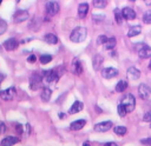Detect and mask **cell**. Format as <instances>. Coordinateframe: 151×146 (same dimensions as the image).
Wrapping results in <instances>:
<instances>
[{
    "label": "cell",
    "mask_w": 151,
    "mask_h": 146,
    "mask_svg": "<svg viewBox=\"0 0 151 146\" xmlns=\"http://www.w3.org/2000/svg\"><path fill=\"white\" fill-rule=\"evenodd\" d=\"M15 131L19 133V134H21L22 133V125H20V124H18V125H15Z\"/></svg>",
    "instance_id": "obj_36"
},
{
    "label": "cell",
    "mask_w": 151,
    "mask_h": 146,
    "mask_svg": "<svg viewBox=\"0 0 151 146\" xmlns=\"http://www.w3.org/2000/svg\"><path fill=\"white\" fill-rule=\"evenodd\" d=\"M2 45H4L6 51H14L19 46V41L17 39H14V38H9V39L5 40Z\"/></svg>",
    "instance_id": "obj_9"
},
{
    "label": "cell",
    "mask_w": 151,
    "mask_h": 146,
    "mask_svg": "<svg viewBox=\"0 0 151 146\" xmlns=\"http://www.w3.org/2000/svg\"><path fill=\"white\" fill-rule=\"evenodd\" d=\"M107 39H109V38H107L106 35H104V34H103V35H99V36L97 38V44H98V45H105L106 41H107Z\"/></svg>",
    "instance_id": "obj_32"
},
{
    "label": "cell",
    "mask_w": 151,
    "mask_h": 146,
    "mask_svg": "<svg viewBox=\"0 0 151 146\" xmlns=\"http://www.w3.org/2000/svg\"><path fill=\"white\" fill-rule=\"evenodd\" d=\"M87 12H88V4L83 2V4H80V5L78 6V16H79L80 19H84V18L86 16Z\"/></svg>",
    "instance_id": "obj_16"
},
{
    "label": "cell",
    "mask_w": 151,
    "mask_h": 146,
    "mask_svg": "<svg viewBox=\"0 0 151 146\" xmlns=\"http://www.w3.org/2000/svg\"><path fill=\"white\" fill-rule=\"evenodd\" d=\"M122 104L124 105V107L126 108L127 112H132L134 110V106H136V99L132 94H127L123 98Z\"/></svg>",
    "instance_id": "obj_3"
},
{
    "label": "cell",
    "mask_w": 151,
    "mask_h": 146,
    "mask_svg": "<svg viewBox=\"0 0 151 146\" xmlns=\"http://www.w3.org/2000/svg\"><path fill=\"white\" fill-rule=\"evenodd\" d=\"M142 32V27L140 26H132V27H130V29H129V32H127V36L129 38H132V36H136V35H138L139 33Z\"/></svg>",
    "instance_id": "obj_21"
},
{
    "label": "cell",
    "mask_w": 151,
    "mask_h": 146,
    "mask_svg": "<svg viewBox=\"0 0 151 146\" xmlns=\"http://www.w3.org/2000/svg\"><path fill=\"white\" fill-rule=\"evenodd\" d=\"M114 19H116V22H117L118 25H120V24L123 22L124 16H123L122 11H120V9H118V8H116V9H114Z\"/></svg>",
    "instance_id": "obj_26"
},
{
    "label": "cell",
    "mask_w": 151,
    "mask_h": 146,
    "mask_svg": "<svg viewBox=\"0 0 151 146\" xmlns=\"http://www.w3.org/2000/svg\"><path fill=\"white\" fill-rule=\"evenodd\" d=\"M140 142H142V144H144V145L151 146V138H146V139H143Z\"/></svg>",
    "instance_id": "obj_35"
},
{
    "label": "cell",
    "mask_w": 151,
    "mask_h": 146,
    "mask_svg": "<svg viewBox=\"0 0 151 146\" xmlns=\"http://www.w3.org/2000/svg\"><path fill=\"white\" fill-rule=\"evenodd\" d=\"M44 40H45L47 44H50V45H55V44L58 42V38H57V35L53 34V33H47V34H45Z\"/></svg>",
    "instance_id": "obj_20"
},
{
    "label": "cell",
    "mask_w": 151,
    "mask_h": 146,
    "mask_svg": "<svg viewBox=\"0 0 151 146\" xmlns=\"http://www.w3.org/2000/svg\"><path fill=\"white\" fill-rule=\"evenodd\" d=\"M103 19H104V15H97V14L93 15V20H94V21H100V20H103Z\"/></svg>",
    "instance_id": "obj_38"
},
{
    "label": "cell",
    "mask_w": 151,
    "mask_h": 146,
    "mask_svg": "<svg viewBox=\"0 0 151 146\" xmlns=\"http://www.w3.org/2000/svg\"><path fill=\"white\" fill-rule=\"evenodd\" d=\"M28 16H29V14H28L27 11H25V9H20V11H18V12H15L13 19H14V22H22V21L27 20Z\"/></svg>",
    "instance_id": "obj_11"
},
{
    "label": "cell",
    "mask_w": 151,
    "mask_h": 146,
    "mask_svg": "<svg viewBox=\"0 0 151 146\" xmlns=\"http://www.w3.org/2000/svg\"><path fill=\"white\" fill-rule=\"evenodd\" d=\"M138 94L142 99H147L151 94V88L146 84H140L138 87Z\"/></svg>",
    "instance_id": "obj_8"
},
{
    "label": "cell",
    "mask_w": 151,
    "mask_h": 146,
    "mask_svg": "<svg viewBox=\"0 0 151 146\" xmlns=\"http://www.w3.org/2000/svg\"><path fill=\"white\" fill-rule=\"evenodd\" d=\"M130 1H132V2H133V1H137V0H130Z\"/></svg>",
    "instance_id": "obj_44"
},
{
    "label": "cell",
    "mask_w": 151,
    "mask_h": 146,
    "mask_svg": "<svg viewBox=\"0 0 151 146\" xmlns=\"http://www.w3.org/2000/svg\"><path fill=\"white\" fill-rule=\"evenodd\" d=\"M14 97H15V89L13 87L0 91V98L6 100V101H9V100L14 99Z\"/></svg>",
    "instance_id": "obj_6"
},
{
    "label": "cell",
    "mask_w": 151,
    "mask_h": 146,
    "mask_svg": "<svg viewBox=\"0 0 151 146\" xmlns=\"http://www.w3.org/2000/svg\"><path fill=\"white\" fill-rule=\"evenodd\" d=\"M86 124V120L85 119H79V120H76L73 122H71L70 125V128L73 130V131H78V130H81Z\"/></svg>",
    "instance_id": "obj_19"
},
{
    "label": "cell",
    "mask_w": 151,
    "mask_h": 146,
    "mask_svg": "<svg viewBox=\"0 0 151 146\" xmlns=\"http://www.w3.org/2000/svg\"><path fill=\"white\" fill-rule=\"evenodd\" d=\"M6 29H7V24H6V21L2 20V19H0V35L4 34V33L6 32Z\"/></svg>",
    "instance_id": "obj_33"
},
{
    "label": "cell",
    "mask_w": 151,
    "mask_h": 146,
    "mask_svg": "<svg viewBox=\"0 0 151 146\" xmlns=\"http://www.w3.org/2000/svg\"><path fill=\"white\" fill-rule=\"evenodd\" d=\"M18 141H19V138H18V137L8 135V137H5V138L0 141V145H1V146H12V145H15Z\"/></svg>",
    "instance_id": "obj_14"
},
{
    "label": "cell",
    "mask_w": 151,
    "mask_h": 146,
    "mask_svg": "<svg viewBox=\"0 0 151 146\" xmlns=\"http://www.w3.org/2000/svg\"><path fill=\"white\" fill-rule=\"evenodd\" d=\"M122 13H123L124 19H126V20H133V19H136V12L131 7H124L122 9Z\"/></svg>",
    "instance_id": "obj_15"
},
{
    "label": "cell",
    "mask_w": 151,
    "mask_h": 146,
    "mask_svg": "<svg viewBox=\"0 0 151 146\" xmlns=\"http://www.w3.org/2000/svg\"><path fill=\"white\" fill-rule=\"evenodd\" d=\"M101 75L105 79H112V78L118 75V69L113 68V67H106V68H104L101 71Z\"/></svg>",
    "instance_id": "obj_10"
},
{
    "label": "cell",
    "mask_w": 151,
    "mask_h": 146,
    "mask_svg": "<svg viewBox=\"0 0 151 146\" xmlns=\"http://www.w3.org/2000/svg\"><path fill=\"white\" fill-rule=\"evenodd\" d=\"M39 61H40V64H42V65L48 64V62L52 61V55H50V54H42V55H40Z\"/></svg>",
    "instance_id": "obj_28"
},
{
    "label": "cell",
    "mask_w": 151,
    "mask_h": 146,
    "mask_svg": "<svg viewBox=\"0 0 151 146\" xmlns=\"http://www.w3.org/2000/svg\"><path fill=\"white\" fill-rule=\"evenodd\" d=\"M5 131H6V126H5V124H4V122H1V121H0V135H1V134H4V133H5Z\"/></svg>",
    "instance_id": "obj_37"
},
{
    "label": "cell",
    "mask_w": 151,
    "mask_h": 146,
    "mask_svg": "<svg viewBox=\"0 0 151 146\" xmlns=\"http://www.w3.org/2000/svg\"><path fill=\"white\" fill-rule=\"evenodd\" d=\"M127 77L130 79H133V80H137L139 77H140V71L136 67H129L127 68Z\"/></svg>",
    "instance_id": "obj_18"
},
{
    "label": "cell",
    "mask_w": 151,
    "mask_h": 146,
    "mask_svg": "<svg viewBox=\"0 0 151 146\" xmlns=\"http://www.w3.org/2000/svg\"><path fill=\"white\" fill-rule=\"evenodd\" d=\"M113 131L117 135H124L126 133V127L125 126H116L113 128Z\"/></svg>",
    "instance_id": "obj_29"
},
{
    "label": "cell",
    "mask_w": 151,
    "mask_h": 146,
    "mask_svg": "<svg viewBox=\"0 0 151 146\" xmlns=\"http://www.w3.org/2000/svg\"><path fill=\"white\" fill-rule=\"evenodd\" d=\"M17 1H20V0H17Z\"/></svg>",
    "instance_id": "obj_46"
},
{
    "label": "cell",
    "mask_w": 151,
    "mask_h": 146,
    "mask_svg": "<svg viewBox=\"0 0 151 146\" xmlns=\"http://www.w3.org/2000/svg\"><path fill=\"white\" fill-rule=\"evenodd\" d=\"M126 88H127V81H126V80H120V81H118V84L116 85V91L119 92V93L124 92Z\"/></svg>",
    "instance_id": "obj_24"
},
{
    "label": "cell",
    "mask_w": 151,
    "mask_h": 146,
    "mask_svg": "<svg viewBox=\"0 0 151 146\" xmlns=\"http://www.w3.org/2000/svg\"><path fill=\"white\" fill-rule=\"evenodd\" d=\"M71 71H72V73L77 74V75H80L83 73V66L78 59H73V61L71 64Z\"/></svg>",
    "instance_id": "obj_13"
},
{
    "label": "cell",
    "mask_w": 151,
    "mask_h": 146,
    "mask_svg": "<svg viewBox=\"0 0 151 146\" xmlns=\"http://www.w3.org/2000/svg\"><path fill=\"white\" fill-rule=\"evenodd\" d=\"M117 112H118V114H119L120 117H125V115H126V113H127L126 108L124 107V105H123L122 102L118 105V107H117Z\"/></svg>",
    "instance_id": "obj_31"
},
{
    "label": "cell",
    "mask_w": 151,
    "mask_h": 146,
    "mask_svg": "<svg viewBox=\"0 0 151 146\" xmlns=\"http://www.w3.org/2000/svg\"><path fill=\"white\" fill-rule=\"evenodd\" d=\"M143 22L144 24H151V9L146 11L143 14Z\"/></svg>",
    "instance_id": "obj_30"
},
{
    "label": "cell",
    "mask_w": 151,
    "mask_h": 146,
    "mask_svg": "<svg viewBox=\"0 0 151 146\" xmlns=\"http://www.w3.org/2000/svg\"><path fill=\"white\" fill-rule=\"evenodd\" d=\"M1 2H2V0H0V5H1Z\"/></svg>",
    "instance_id": "obj_45"
},
{
    "label": "cell",
    "mask_w": 151,
    "mask_h": 146,
    "mask_svg": "<svg viewBox=\"0 0 151 146\" xmlns=\"http://www.w3.org/2000/svg\"><path fill=\"white\" fill-rule=\"evenodd\" d=\"M87 36V29L85 27H76L71 34H70V39L73 42H83Z\"/></svg>",
    "instance_id": "obj_1"
},
{
    "label": "cell",
    "mask_w": 151,
    "mask_h": 146,
    "mask_svg": "<svg viewBox=\"0 0 151 146\" xmlns=\"http://www.w3.org/2000/svg\"><path fill=\"white\" fill-rule=\"evenodd\" d=\"M103 61H104V58L100 55V54H97V55H94V58H93V68L94 69H99V67L101 66V64H103Z\"/></svg>",
    "instance_id": "obj_22"
},
{
    "label": "cell",
    "mask_w": 151,
    "mask_h": 146,
    "mask_svg": "<svg viewBox=\"0 0 151 146\" xmlns=\"http://www.w3.org/2000/svg\"><path fill=\"white\" fill-rule=\"evenodd\" d=\"M27 60H28V62H35L37 58H35V55H33V54H32V55H29V57H28V59H27Z\"/></svg>",
    "instance_id": "obj_39"
},
{
    "label": "cell",
    "mask_w": 151,
    "mask_h": 146,
    "mask_svg": "<svg viewBox=\"0 0 151 146\" xmlns=\"http://www.w3.org/2000/svg\"><path fill=\"white\" fill-rule=\"evenodd\" d=\"M149 68H150V69H151V61H150V62H149Z\"/></svg>",
    "instance_id": "obj_43"
},
{
    "label": "cell",
    "mask_w": 151,
    "mask_h": 146,
    "mask_svg": "<svg viewBox=\"0 0 151 146\" xmlns=\"http://www.w3.org/2000/svg\"><path fill=\"white\" fill-rule=\"evenodd\" d=\"M92 5L96 8H104L107 5V0H92Z\"/></svg>",
    "instance_id": "obj_27"
},
{
    "label": "cell",
    "mask_w": 151,
    "mask_h": 146,
    "mask_svg": "<svg viewBox=\"0 0 151 146\" xmlns=\"http://www.w3.org/2000/svg\"><path fill=\"white\" fill-rule=\"evenodd\" d=\"M136 48H137V52H138V57L140 59H147V58H151V47L143 44V42H138L136 45Z\"/></svg>",
    "instance_id": "obj_2"
},
{
    "label": "cell",
    "mask_w": 151,
    "mask_h": 146,
    "mask_svg": "<svg viewBox=\"0 0 151 146\" xmlns=\"http://www.w3.org/2000/svg\"><path fill=\"white\" fill-rule=\"evenodd\" d=\"M143 120H144V121H147V122H151V111H149V112H146V113L144 114Z\"/></svg>",
    "instance_id": "obj_34"
},
{
    "label": "cell",
    "mask_w": 151,
    "mask_h": 146,
    "mask_svg": "<svg viewBox=\"0 0 151 146\" xmlns=\"http://www.w3.org/2000/svg\"><path fill=\"white\" fill-rule=\"evenodd\" d=\"M51 95H52V91H51L50 88H47V87H45V88L41 91V94H40L41 100H44V101H48V100L51 99Z\"/></svg>",
    "instance_id": "obj_23"
},
{
    "label": "cell",
    "mask_w": 151,
    "mask_h": 146,
    "mask_svg": "<svg viewBox=\"0 0 151 146\" xmlns=\"http://www.w3.org/2000/svg\"><path fill=\"white\" fill-rule=\"evenodd\" d=\"M41 81H42V78L40 74L38 73H33L31 75V81H29V86L32 89H37L38 87H40L41 85Z\"/></svg>",
    "instance_id": "obj_7"
},
{
    "label": "cell",
    "mask_w": 151,
    "mask_h": 146,
    "mask_svg": "<svg viewBox=\"0 0 151 146\" xmlns=\"http://www.w3.org/2000/svg\"><path fill=\"white\" fill-rule=\"evenodd\" d=\"M59 79V74L57 71L54 69H50V71H44V81L47 84L51 82H55Z\"/></svg>",
    "instance_id": "obj_5"
},
{
    "label": "cell",
    "mask_w": 151,
    "mask_h": 146,
    "mask_svg": "<svg viewBox=\"0 0 151 146\" xmlns=\"http://www.w3.org/2000/svg\"><path fill=\"white\" fill-rule=\"evenodd\" d=\"M112 122L111 121H103V122H99L97 125H94V131L96 132H106L109 131L110 128H112Z\"/></svg>",
    "instance_id": "obj_12"
},
{
    "label": "cell",
    "mask_w": 151,
    "mask_h": 146,
    "mask_svg": "<svg viewBox=\"0 0 151 146\" xmlns=\"http://www.w3.org/2000/svg\"><path fill=\"white\" fill-rule=\"evenodd\" d=\"M116 44H117V40H116V38L112 36V38H109L107 39V41H106V44L104 46H105L106 49H113L116 47Z\"/></svg>",
    "instance_id": "obj_25"
},
{
    "label": "cell",
    "mask_w": 151,
    "mask_h": 146,
    "mask_svg": "<svg viewBox=\"0 0 151 146\" xmlns=\"http://www.w3.org/2000/svg\"><path fill=\"white\" fill-rule=\"evenodd\" d=\"M146 5H151V0H144Z\"/></svg>",
    "instance_id": "obj_41"
},
{
    "label": "cell",
    "mask_w": 151,
    "mask_h": 146,
    "mask_svg": "<svg viewBox=\"0 0 151 146\" xmlns=\"http://www.w3.org/2000/svg\"><path fill=\"white\" fill-rule=\"evenodd\" d=\"M59 9H60V6H59L58 1L52 0V1H48V2L46 4V13H47L48 15H51V16L58 14V13H59Z\"/></svg>",
    "instance_id": "obj_4"
},
{
    "label": "cell",
    "mask_w": 151,
    "mask_h": 146,
    "mask_svg": "<svg viewBox=\"0 0 151 146\" xmlns=\"http://www.w3.org/2000/svg\"><path fill=\"white\" fill-rule=\"evenodd\" d=\"M83 107H84L83 102H81V101H79V100H76V101L73 102V105L70 107V110H68V113H70V114H74V113H78V112H80V111L83 110Z\"/></svg>",
    "instance_id": "obj_17"
},
{
    "label": "cell",
    "mask_w": 151,
    "mask_h": 146,
    "mask_svg": "<svg viewBox=\"0 0 151 146\" xmlns=\"http://www.w3.org/2000/svg\"><path fill=\"white\" fill-rule=\"evenodd\" d=\"M104 146H118L116 142H106Z\"/></svg>",
    "instance_id": "obj_40"
},
{
    "label": "cell",
    "mask_w": 151,
    "mask_h": 146,
    "mask_svg": "<svg viewBox=\"0 0 151 146\" xmlns=\"http://www.w3.org/2000/svg\"><path fill=\"white\" fill-rule=\"evenodd\" d=\"M83 146H90V144H88V142H84Z\"/></svg>",
    "instance_id": "obj_42"
}]
</instances>
